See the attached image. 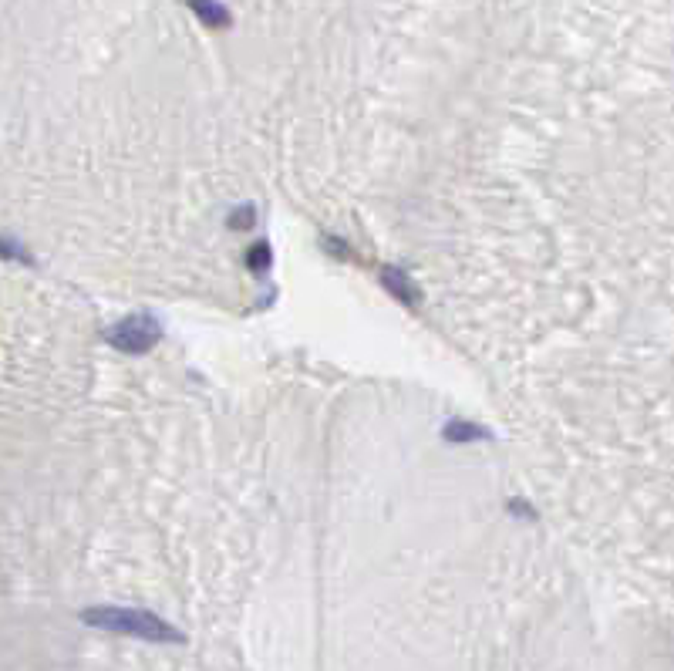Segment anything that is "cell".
<instances>
[{
	"label": "cell",
	"instance_id": "2",
	"mask_svg": "<svg viewBox=\"0 0 674 671\" xmlns=\"http://www.w3.org/2000/svg\"><path fill=\"white\" fill-rule=\"evenodd\" d=\"M108 338H112L122 351H145V348H152V344H156L159 328H156V321H152V317H129V321L118 324V328L108 334Z\"/></svg>",
	"mask_w": 674,
	"mask_h": 671
},
{
	"label": "cell",
	"instance_id": "1",
	"mask_svg": "<svg viewBox=\"0 0 674 671\" xmlns=\"http://www.w3.org/2000/svg\"><path fill=\"white\" fill-rule=\"evenodd\" d=\"M88 624L95 628H108L118 634H135L142 641H182L176 628H169L166 621L156 618L149 611H132V607H91L85 614Z\"/></svg>",
	"mask_w": 674,
	"mask_h": 671
},
{
	"label": "cell",
	"instance_id": "3",
	"mask_svg": "<svg viewBox=\"0 0 674 671\" xmlns=\"http://www.w3.org/2000/svg\"><path fill=\"white\" fill-rule=\"evenodd\" d=\"M385 284L395 290V297H402V301H405V297H408V301H415V287L408 284L402 274H395V270H385Z\"/></svg>",
	"mask_w": 674,
	"mask_h": 671
}]
</instances>
